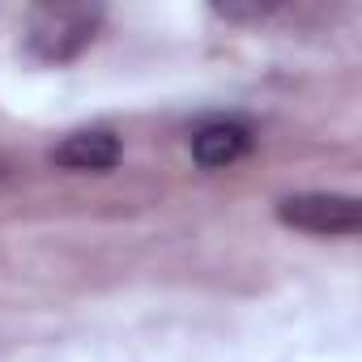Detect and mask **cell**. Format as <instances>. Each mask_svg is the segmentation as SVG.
Wrapping results in <instances>:
<instances>
[{"label":"cell","mask_w":362,"mask_h":362,"mask_svg":"<svg viewBox=\"0 0 362 362\" xmlns=\"http://www.w3.org/2000/svg\"><path fill=\"white\" fill-rule=\"evenodd\" d=\"M52 162L69 170H111L119 162V141L107 128H81L52 149Z\"/></svg>","instance_id":"4"},{"label":"cell","mask_w":362,"mask_h":362,"mask_svg":"<svg viewBox=\"0 0 362 362\" xmlns=\"http://www.w3.org/2000/svg\"><path fill=\"white\" fill-rule=\"evenodd\" d=\"M277 218L303 235H328V239H345L362 230V205L354 197L341 192H298L286 197L277 205Z\"/></svg>","instance_id":"2"},{"label":"cell","mask_w":362,"mask_h":362,"mask_svg":"<svg viewBox=\"0 0 362 362\" xmlns=\"http://www.w3.org/2000/svg\"><path fill=\"white\" fill-rule=\"evenodd\" d=\"M94 30H98V9L47 5V9H35L26 26V47L43 64H64L94 43Z\"/></svg>","instance_id":"1"},{"label":"cell","mask_w":362,"mask_h":362,"mask_svg":"<svg viewBox=\"0 0 362 362\" xmlns=\"http://www.w3.org/2000/svg\"><path fill=\"white\" fill-rule=\"evenodd\" d=\"M252 149V132L239 124V119H209L192 132V158L205 166V170H222V166H235L243 153Z\"/></svg>","instance_id":"3"}]
</instances>
